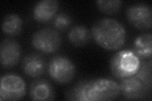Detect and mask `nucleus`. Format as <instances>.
Masks as SVG:
<instances>
[{
    "instance_id": "nucleus-16",
    "label": "nucleus",
    "mask_w": 152,
    "mask_h": 101,
    "mask_svg": "<svg viewBox=\"0 0 152 101\" xmlns=\"http://www.w3.org/2000/svg\"><path fill=\"white\" fill-rule=\"evenodd\" d=\"M151 63H140V68L134 74L135 77L138 79L146 88H150L151 85Z\"/></svg>"
},
{
    "instance_id": "nucleus-6",
    "label": "nucleus",
    "mask_w": 152,
    "mask_h": 101,
    "mask_svg": "<svg viewBox=\"0 0 152 101\" xmlns=\"http://www.w3.org/2000/svg\"><path fill=\"white\" fill-rule=\"evenodd\" d=\"M32 44L36 49L45 53H53L60 46L61 37L53 28H42L33 34Z\"/></svg>"
},
{
    "instance_id": "nucleus-18",
    "label": "nucleus",
    "mask_w": 152,
    "mask_h": 101,
    "mask_svg": "<svg viewBox=\"0 0 152 101\" xmlns=\"http://www.w3.org/2000/svg\"><path fill=\"white\" fill-rule=\"evenodd\" d=\"M71 23H72V19L68 14L60 13L55 17L53 25L56 29L64 31L70 25Z\"/></svg>"
},
{
    "instance_id": "nucleus-4",
    "label": "nucleus",
    "mask_w": 152,
    "mask_h": 101,
    "mask_svg": "<svg viewBox=\"0 0 152 101\" xmlns=\"http://www.w3.org/2000/svg\"><path fill=\"white\" fill-rule=\"evenodd\" d=\"M50 77L58 84H67L72 80L75 73L73 62L67 57L58 55L52 57L48 65Z\"/></svg>"
},
{
    "instance_id": "nucleus-11",
    "label": "nucleus",
    "mask_w": 152,
    "mask_h": 101,
    "mask_svg": "<svg viewBox=\"0 0 152 101\" xmlns=\"http://www.w3.org/2000/svg\"><path fill=\"white\" fill-rule=\"evenodd\" d=\"M24 73L31 77H37L44 73L46 63L44 57L37 53L27 55L22 62Z\"/></svg>"
},
{
    "instance_id": "nucleus-3",
    "label": "nucleus",
    "mask_w": 152,
    "mask_h": 101,
    "mask_svg": "<svg viewBox=\"0 0 152 101\" xmlns=\"http://www.w3.org/2000/svg\"><path fill=\"white\" fill-rule=\"evenodd\" d=\"M141 62L133 51L123 50L111 57L110 68L115 77L123 79L134 75L138 70Z\"/></svg>"
},
{
    "instance_id": "nucleus-5",
    "label": "nucleus",
    "mask_w": 152,
    "mask_h": 101,
    "mask_svg": "<svg viewBox=\"0 0 152 101\" xmlns=\"http://www.w3.org/2000/svg\"><path fill=\"white\" fill-rule=\"evenodd\" d=\"M26 94V84L20 76L8 73L1 76L0 81V100H18Z\"/></svg>"
},
{
    "instance_id": "nucleus-2",
    "label": "nucleus",
    "mask_w": 152,
    "mask_h": 101,
    "mask_svg": "<svg viewBox=\"0 0 152 101\" xmlns=\"http://www.w3.org/2000/svg\"><path fill=\"white\" fill-rule=\"evenodd\" d=\"M91 34L94 41L107 50L120 49L126 39L124 27L111 18H103L95 22L91 28Z\"/></svg>"
},
{
    "instance_id": "nucleus-8",
    "label": "nucleus",
    "mask_w": 152,
    "mask_h": 101,
    "mask_svg": "<svg viewBox=\"0 0 152 101\" xmlns=\"http://www.w3.org/2000/svg\"><path fill=\"white\" fill-rule=\"evenodd\" d=\"M20 47L12 39H6L0 45V62L4 68H11L17 65L20 57Z\"/></svg>"
},
{
    "instance_id": "nucleus-12",
    "label": "nucleus",
    "mask_w": 152,
    "mask_h": 101,
    "mask_svg": "<svg viewBox=\"0 0 152 101\" xmlns=\"http://www.w3.org/2000/svg\"><path fill=\"white\" fill-rule=\"evenodd\" d=\"M55 97L54 90L48 80L39 79L30 86V98L33 100H50Z\"/></svg>"
},
{
    "instance_id": "nucleus-13",
    "label": "nucleus",
    "mask_w": 152,
    "mask_h": 101,
    "mask_svg": "<svg viewBox=\"0 0 152 101\" xmlns=\"http://www.w3.org/2000/svg\"><path fill=\"white\" fill-rule=\"evenodd\" d=\"M133 52L139 58H149L152 52V35L144 33L137 37L134 42Z\"/></svg>"
},
{
    "instance_id": "nucleus-10",
    "label": "nucleus",
    "mask_w": 152,
    "mask_h": 101,
    "mask_svg": "<svg viewBox=\"0 0 152 101\" xmlns=\"http://www.w3.org/2000/svg\"><path fill=\"white\" fill-rule=\"evenodd\" d=\"M56 0H42L37 2L33 9V17L39 22H46L54 17L58 8Z\"/></svg>"
},
{
    "instance_id": "nucleus-14",
    "label": "nucleus",
    "mask_w": 152,
    "mask_h": 101,
    "mask_svg": "<svg viewBox=\"0 0 152 101\" xmlns=\"http://www.w3.org/2000/svg\"><path fill=\"white\" fill-rule=\"evenodd\" d=\"M23 23L21 18L17 14H8L4 17L2 22V31L9 36H17L22 29Z\"/></svg>"
},
{
    "instance_id": "nucleus-9",
    "label": "nucleus",
    "mask_w": 152,
    "mask_h": 101,
    "mask_svg": "<svg viewBox=\"0 0 152 101\" xmlns=\"http://www.w3.org/2000/svg\"><path fill=\"white\" fill-rule=\"evenodd\" d=\"M119 86L121 92L127 100L141 99L148 89L138 79L132 76L123 78Z\"/></svg>"
},
{
    "instance_id": "nucleus-7",
    "label": "nucleus",
    "mask_w": 152,
    "mask_h": 101,
    "mask_svg": "<svg viewBox=\"0 0 152 101\" xmlns=\"http://www.w3.org/2000/svg\"><path fill=\"white\" fill-rule=\"evenodd\" d=\"M126 17L131 24L140 30H148L152 25V10L145 3L132 4L126 9Z\"/></svg>"
},
{
    "instance_id": "nucleus-17",
    "label": "nucleus",
    "mask_w": 152,
    "mask_h": 101,
    "mask_svg": "<svg viewBox=\"0 0 152 101\" xmlns=\"http://www.w3.org/2000/svg\"><path fill=\"white\" fill-rule=\"evenodd\" d=\"M96 3L99 10L107 14L115 13L122 4L121 0H98Z\"/></svg>"
},
{
    "instance_id": "nucleus-1",
    "label": "nucleus",
    "mask_w": 152,
    "mask_h": 101,
    "mask_svg": "<svg viewBox=\"0 0 152 101\" xmlns=\"http://www.w3.org/2000/svg\"><path fill=\"white\" fill-rule=\"evenodd\" d=\"M121 94L119 84L110 79L98 78L80 81L66 94L69 100L79 101L112 100Z\"/></svg>"
},
{
    "instance_id": "nucleus-15",
    "label": "nucleus",
    "mask_w": 152,
    "mask_h": 101,
    "mask_svg": "<svg viewBox=\"0 0 152 101\" xmlns=\"http://www.w3.org/2000/svg\"><path fill=\"white\" fill-rule=\"evenodd\" d=\"M69 39L72 44L76 46H83L88 44L91 38V33L83 25H76L70 31L68 35Z\"/></svg>"
}]
</instances>
